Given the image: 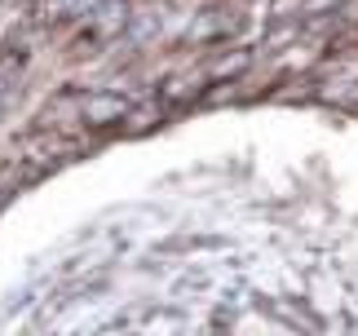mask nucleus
<instances>
[{"label":"nucleus","mask_w":358,"mask_h":336,"mask_svg":"<svg viewBox=\"0 0 358 336\" xmlns=\"http://www.w3.org/2000/svg\"><path fill=\"white\" fill-rule=\"evenodd\" d=\"M124 115H129V97H120V93H89L85 102H80V120H85L89 129L120 124Z\"/></svg>","instance_id":"obj_1"}]
</instances>
